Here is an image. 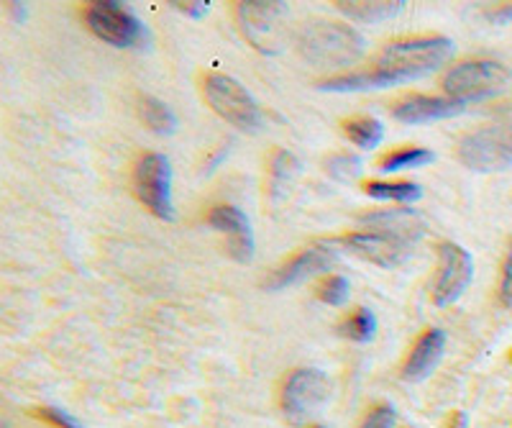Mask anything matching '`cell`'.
Masks as SVG:
<instances>
[{"instance_id": "1", "label": "cell", "mask_w": 512, "mask_h": 428, "mask_svg": "<svg viewBox=\"0 0 512 428\" xmlns=\"http://www.w3.org/2000/svg\"><path fill=\"white\" fill-rule=\"evenodd\" d=\"M297 52L308 65L320 70H338V67L354 65L361 59L367 42L359 31L333 21H313L297 31Z\"/></svg>"}, {"instance_id": "2", "label": "cell", "mask_w": 512, "mask_h": 428, "mask_svg": "<svg viewBox=\"0 0 512 428\" xmlns=\"http://www.w3.org/2000/svg\"><path fill=\"white\" fill-rule=\"evenodd\" d=\"M451 57H454V42L446 36L413 39L384 49L374 70L387 80V88H392L441 70Z\"/></svg>"}, {"instance_id": "3", "label": "cell", "mask_w": 512, "mask_h": 428, "mask_svg": "<svg viewBox=\"0 0 512 428\" xmlns=\"http://www.w3.org/2000/svg\"><path fill=\"white\" fill-rule=\"evenodd\" d=\"M512 75L505 65L492 62V59H474L464 65L454 67L443 80L448 98L459 100V103H477L500 95L510 85Z\"/></svg>"}, {"instance_id": "4", "label": "cell", "mask_w": 512, "mask_h": 428, "mask_svg": "<svg viewBox=\"0 0 512 428\" xmlns=\"http://www.w3.org/2000/svg\"><path fill=\"white\" fill-rule=\"evenodd\" d=\"M461 165L474 172H505L512 167V121L484 126L459 144Z\"/></svg>"}, {"instance_id": "5", "label": "cell", "mask_w": 512, "mask_h": 428, "mask_svg": "<svg viewBox=\"0 0 512 428\" xmlns=\"http://www.w3.org/2000/svg\"><path fill=\"white\" fill-rule=\"evenodd\" d=\"M205 98H208L210 108L221 118H226L228 124L236 126L241 131H259L264 124L262 111L256 106V100L251 98L249 90L241 83H236L228 75H210L205 80Z\"/></svg>"}, {"instance_id": "6", "label": "cell", "mask_w": 512, "mask_h": 428, "mask_svg": "<svg viewBox=\"0 0 512 428\" xmlns=\"http://www.w3.org/2000/svg\"><path fill=\"white\" fill-rule=\"evenodd\" d=\"M331 398V382L320 370H297L287 377L282 390V411L292 423H308L326 408Z\"/></svg>"}, {"instance_id": "7", "label": "cell", "mask_w": 512, "mask_h": 428, "mask_svg": "<svg viewBox=\"0 0 512 428\" xmlns=\"http://www.w3.org/2000/svg\"><path fill=\"white\" fill-rule=\"evenodd\" d=\"M88 26L98 39L118 49L139 47L146 36V26L136 18V13L116 0L93 3L88 8Z\"/></svg>"}, {"instance_id": "8", "label": "cell", "mask_w": 512, "mask_h": 428, "mask_svg": "<svg viewBox=\"0 0 512 428\" xmlns=\"http://www.w3.org/2000/svg\"><path fill=\"white\" fill-rule=\"evenodd\" d=\"M136 193L139 200L157 218L172 221L175 203H172V165L164 154H146L136 167Z\"/></svg>"}, {"instance_id": "9", "label": "cell", "mask_w": 512, "mask_h": 428, "mask_svg": "<svg viewBox=\"0 0 512 428\" xmlns=\"http://www.w3.org/2000/svg\"><path fill=\"white\" fill-rule=\"evenodd\" d=\"M474 259L459 244H441L438 247V272L436 285H433V300L436 305H451L464 295V290L472 285Z\"/></svg>"}, {"instance_id": "10", "label": "cell", "mask_w": 512, "mask_h": 428, "mask_svg": "<svg viewBox=\"0 0 512 428\" xmlns=\"http://www.w3.org/2000/svg\"><path fill=\"white\" fill-rule=\"evenodd\" d=\"M341 247L354 252L356 257L377 264V267L392 270V267H400L402 262H408L415 244L395 234H384V231H364V234L344 236Z\"/></svg>"}, {"instance_id": "11", "label": "cell", "mask_w": 512, "mask_h": 428, "mask_svg": "<svg viewBox=\"0 0 512 428\" xmlns=\"http://www.w3.org/2000/svg\"><path fill=\"white\" fill-rule=\"evenodd\" d=\"M239 13L249 42L264 54L277 52V47H280L277 26L287 16L285 3H277V0H249V3H241Z\"/></svg>"}, {"instance_id": "12", "label": "cell", "mask_w": 512, "mask_h": 428, "mask_svg": "<svg viewBox=\"0 0 512 428\" xmlns=\"http://www.w3.org/2000/svg\"><path fill=\"white\" fill-rule=\"evenodd\" d=\"M336 264V254L326 252V249H308V252L297 254L295 259L274 270L269 275V280L264 282V288L277 293V290L292 288V285H300V282L310 280V277L320 275V272H328Z\"/></svg>"}, {"instance_id": "13", "label": "cell", "mask_w": 512, "mask_h": 428, "mask_svg": "<svg viewBox=\"0 0 512 428\" xmlns=\"http://www.w3.org/2000/svg\"><path fill=\"white\" fill-rule=\"evenodd\" d=\"M210 226L228 236V249H231L236 262H251L254 259V234H251V223L236 206H218L208 216Z\"/></svg>"}, {"instance_id": "14", "label": "cell", "mask_w": 512, "mask_h": 428, "mask_svg": "<svg viewBox=\"0 0 512 428\" xmlns=\"http://www.w3.org/2000/svg\"><path fill=\"white\" fill-rule=\"evenodd\" d=\"M464 103L454 98H433V95H413L395 106V118L402 124H433L443 118H454L464 111Z\"/></svg>"}, {"instance_id": "15", "label": "cell", "mask_w": 512, "mask_h": 428, "mask_svg": "<svg viewBox=\"0 0 512 428\" xmlns=\"http://www.w3.org/2000/svg\"><path fill=\"white\" fill-rule=\"evenodd\" d=\"M443 352H446V334L441 329L425 331L418 339V344H415L413 352H410L405 367H402V377L413 382L425 380L438 367Z\"/></svg>"}, {"instance_id": "16", "label": "cell", "mask_w": 512, "mask_h": 428, "mask_svg": "<svg viewBox=\"0 0 512 428\" xmlns=\"http://www.w3.org/2000/svg\"><path fill=\"white\" fill-rule=\"evenodd\" d=\"M361 221L367 223L369 229L384 231V234H395L400 239L418 241L425 231V223L415 216L413 211H374L364 216Z\"/></svg>"}, {"instance_id": "17", "label": "cell", "mask_w": 512, "mask_h": 428, "mask_svg": "<svg viewBox=\"0 0 512 428\" xmlns=\"http://www.w3.org/2000/svg\"><path fill=\"white\" fill-rule=\"evenodd\" d=\"M336 8L361 24H379L395 18L405 8V0H338Z\"/></svg>"}, {"instance_id": "18", "label": "cell", "mask_w": 512, "mask_h": 428, "mask_svg": "<svg viewBox=\"0 0 512 428\" xmlns=\"http://www.w3.org/2000/svg\"><path fill=\"white\" fill-rule=\"evenodd\" d=\"M141 118H144V124L159 136H169L177 131V116L172 113V108L162 100L152 98V95H146L141 98Z\"/></svg>"}, {"instance_id": "19", "label": "cell", "mask_w": 512, "mask_h": 428, "mask_svg": "<svg viewBox=\"0 0 512 428\" xmlns=\"http://www.w3.org/2000/svg\"><path fill=\"white\" fill-rule=\"evenodd\" d=\"M344 129H346V136H349L359 149H377L379 141H382L384 136L382 121H377V118L372 116L354 118V121H349Z\"/></svg>"}, {"instance_id": "20", "label": "cell", "mask_w": 512, "mask_h": 428, "mask_svg": "<svg viewBox=\"0 0 512 428\" xmlns=\"http://www.w3.org/2000/svg\"><path fill=\"white\" fill-rule=\"evenodd\" d=\"M436 154L431 149L413 147V149H397V152L387 154V157L379 162L384 172H400V170H413V167H425L431 165Z\"/></svg>"}, {"instance_id": "21", "label": "cell", "mask_w": 512, "mask_h": 428, "mask_svg": "<svg viewBox=\"0 0 512 428\" xmlns=\"http://www.w3.org/2000/svg\"><path fill=\"white\" fill-rule=\"evenodd\" d=\"M367 193L377 200H395V203H413L423 195V188L415 182H369Z\"/></svg>"}, {"instance_id": "22", "label": "cell", "mask_w": 512, "mask_h": 428, "mask_svg": "<svg viewBox=\"0 0 512 428\" xmlns=\"http://www.w3.org/2000/svg\"><path fill=\"white\" fill-rule=\"evenodd\" d=\"M341 334H344L346 339L364 344V341H369L377 334V316H374L369 308H359L354 316L346 318L344 326H341Z\"/></svg>"}, {"instance_id": "23", "label": "cell", "mask_w": 512, "mask_h": 428, "mask_svg": "<svg viewBox=\"0 0 512 428\" xmlns=\"http://www.w3.org/2000/svg\"><path fill=\"white\" fill-rule=\"evenodd\" d=\"M300 170V162L292 152H280L272 162V190L280 193L282 188H287V182L292 180V175Z\"/></svg>"}, {"instance_id": "24", "label": "cell", "mask_w": 512, "mask_h": 428, "mask_svg": "<svg viewBox=\"0 0 512 428\" xmlns=\"http://www.w3.org/2000/svg\"><path fill=\"white\" fill-rule=\"evenodd\" d=\"M328 172L341 182H354L361 175V159L356 154H336L328 159Z\"/></svg>"}, {"instance_id": "25", "label": "cell", "mask_w": 512, "mask_h": 428, "mask_svg": "<svg viewBox=\"0 0 512 428\" xmlns=\"http://www.w3.org/2000/svg\"><path fill=\"white\" fill-rule=\"evenodd\" d=\"M320 300L326 305H344L349 300V280L344 275H333L331 280L323 282V288H320Z\"/></svg>"}, {"instance_id": "26", "label": "cell", "mask_w": 512, "mask_h": 428, "mask_svg": "<svg viewBox=\"0 0 512 428\" xmlns=\"http://www.w3.org/2000/svg\"><path fill=\"white\" fill-rule=\"evenodd\" d=\"M395 421H397L395 408L382 403L367 413V418L361 421V428H395Z\"/></svg>"}, {"instance_id": "27", "label": "cell", "mask_w": 512, "mask_h": 428, "mask_svg": "<svg viewBox=\"0 0 512 428\" xmlns=\"http://www.w3.org/2000/svg\"><path fill=\"white\" fill-rule=\"evenodd\" d=\"M39 416H41V421L52 423V426H57V428H82L75 418L67 416L64 411H59V408H41Z\"/></svg>"}, {"instance_id": "28", "label": "cell", "mask_w": 512, "mask_h": 428, "mask_svg": "<svg viewBox=\"0 0 512 428\" xmlns=\"http://www.w3.org/2000/svg\"><path fill=\"white\" fill-rule=\"evenodd\" d=\"M484 16H487V21H492V24L497 26L512 24V3H495V6H487L484 8Z\"/></svg>"}, {"instance_id": "29", "label": "cell", "mask_w": 512, "mask_h": 428, "mask_svg": "<svg viewBox=\"0 0 512 428\" xmlns=\"http://www.w3.org/2000/svg\"><path fill=\"white\" fill-rule=\"evenodd\" d=\"M172 6L177 8L180 13H185V16H192V18H203L205 13H208L210 3L208 0H172Z\"/></svg>"}, {"instance_id": "30", "label": "cell", "mask_w": 512, "mask_h": 428, "mask_svg": "<svg viewBox=\"0 0 512 428\" xmlns=\"http://www.w3.org/2000/svg\"><path fill=\"white\" fill-rule=\"evenodd\" d=\"M446 428H469V418H466L464 411H456L448 416Z\"/></svg>"}, {"instance_id": "31", "label": "cell", "mask_w": 512, "mask_h": 428, "mask_svg": "<svg viewBox=\"0 0 512 428\" xmlns=\"http://www.w3.org/2000/svg\"><path fill=\"white\" fill-rule=\"evenodd\" d=\"M310 428H328V426H320V423H315V426H310Z\"/></svg>"}, {"instance_id": "32", "label": "cell", "mask_w": 512, "mask_h": 428, "mask_svg": "<svg viewBox=\"0 0 512 428\" xmlns=\"http://www.w3.org/2000/svg\"><path fill=\"white\" fill-rule=\"evenodd\" d=\"M510 362H512V357H510Z\"/></svg>"}]
</instances>
